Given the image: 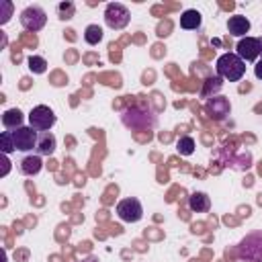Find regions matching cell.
Listing matches in <instances>:
<instances>
[{"label":"cell","instance_id":"obj_1","mask_svg":"<svg viewBox=\"0 0 262 262\" xmlns=\"http://www.w3.org/2000/svg\"><path fill=\"white\" fill-rule=\"evenodd\" d=\"M121 121L131 131H147V129H154L158 123L156 115L151 111L141 108V106H127L121 115Z\"/></svg>","mask_w":262,"mask_h":262},{"label":"cell","instance_id":"obj_2","mask_svg":"<svg viewBox=\"0 0 262 262\" xmlns=\"http://www.w3.org/2000/svg\"><path fill=\"white\" fill-rule=\"evenodd\" d=\"M215 68H217L219 78L229 80V82H237L246 74V61L237 53H223V55H219Z\"/></svg>","mask_w":262,"mask_h":262},{"label":"cell","instance_id":"obj_3","mask_svg":"<svg viewBox=\"0 0 262 262\" xmlns=\"http://www.w3.org/2000/svg\"><path fill=\"white\" fill-rule=\"evenodd\" d=\"M237 256L248 262H262V231L248 233L237 246Z\"/></svg>","mask_w":262,"mask_h":262},{"label":"cell","instance_id":"obj_4","mask_svg":"<svg viewBox=\"0 0 262 262\" xmlns=\"http://www.w3.org/2000/svg\"><path fill=\"white\" fill-rule=\"evenodd\" d=\"M129 20H131V12H129V8L125 4H121V2L106 4V8H104V23H106L108 29L121 31V29H125L129 25Z\"/></svg>","mask_w":262,"mask_h":262},{"label":"cell","instance_id":"obj_5","mask_svg":"<svg viewBox=\"0 0 262 262\" xmlns=\"http://www.w3.org/2000/svg\"><path fill=\"white\" fill-rule=\"evenodd\" d=\"M55 113L47 106V104H37V106H33L31 108V113H29V123H31V127L35 129V131H49L53 125H55Z\"/></svg>","mask_w":262,"mask_h":262},{"label":"cell","instance_id":"obj_6","mask_svg":"<svg viewBox=\"0 0 262 262\" xmlns=\"http://www.w3.org/2000/svg\"><path fill=\"white\" fill-rule=\"evenodd\" d=\"M20 25L23 29L31 31V33H37L45 27L47 23V12L41 8V6H27L23 12H20Z\"/></svg>","mask_w":262,"mask_h":262},{"label":"cell","instance_id":"obj_7","mask_svg":"<svg viewBox=\"0 0 262 262\" xmlns=\"http://www.w3.org/2000/svg\"><path fill=\"white\" fill-rule=\"evenodd\" d=\"M117 215L125 223H137L143 217V207H141L139 199L129 196V199H123L117 203Z\"/></svg>","mask_w":262,"mask_h":262},{"label":"cell","instance_id":"obj_8","mask_svg":"<svg viewBox=\"0 0 262 262\" xmlns=\"http://www.w3.org/2000/svg\"><path fill=\"white\" fill-rule=\"evenodd\" d=\"M260 51H262V39L258 37H242L235 45V53L244 59V61H256L260 57Z\"/></svg>","mask_w":262,"mask_h":262},{"label":"cell","instance_id":"obj_9","mask_svg":"<svg viewBox=\"0 0 262 262\" xmlns=\"http://www.w3.org/2000/svg\"><path fill=\"white\" fill-rule=\"evenodd\" d=\"M12 133V141H14V147L18 149V151H31V149H35V145H37V137H39V133L33 129V127H18V129H14V131H10Z\"/></svg>","mask_w":262,"mask_h":262},{"label":"cell","instance_id":"obj_10","mask_svg":"<svg viewBox=\"0 0 262 262\" xmlns=\"http://www.w3.org/2000/svg\"><path fill=\"white\" fill-rule=\"evenodd\" d=\"M205 108H207V115H209L211 119L221 121V119H225V117L229 115L231 104H229V100H227L225 96H211V98L207 100Z\"/></svg>","mask_w":262,"mask_h":262},{"label":"cell","instance_id":"obj_11","mask_svg":"<svg viewBox=\"0 0 262 262\" xmlns=\"http://www.w3.org/2000/svg\"><path fill=\"white\" fill-rule=\"evenodd\" d=\"M55 147H57V141H55V135H53L51 131H43V133H39V137H37V145H35L37 156H53Z\"/></svg>","mask_w":262,"mask_h":262},{"label":"cell","instance_id":"obj_12","mask_svg":"<svg viewBox=\"0 0 262 262\" xmlns=\"http://www.w3.org/2000/svg\"><path fill=\"white\" fill-rule=\"evenodd\" d=\"M227 31H229V35H233V37H246V33L250 31V20H248L244 14L229 16V20H227Z\"/></svg>","mask_w":262,"mask_h":262},{"label":"cell","instance_id":"obj_13","mask_svg":"<svg viewBox=\"0 0 262 262\" xmlns=\"http://www.w3.org/2000/svg\"><path fill=\"white\" fill-rule=\"evenodd\" d=\"M18 168H20V172L25 174V176H37L39 172H41V168H43V160H41V156H25L23 160H20V164H18Z\"/></svg>","mask_w":262,"mask_h":262},{"label":"cell","instance_id":"obj_14","mask_svg":"<svg viewBox=\"0 0 262 262\" xmlns=\"http://www.w3.org/2000/svg\"><path fill=\"white\" fill-rule=\"evenodd\" d=\"M201 12L199 10H194V8H188V10H184L182 14H180V27L182 29H186V31H194V29H199L201 27Z\"/></svg>","mask_w":262,"mask_h":262},{"label":"cell","instance_id":"obj_15","mask_svg":"<svg viewBox=\"0 0 262 262\" xmlns=\"http://www.w3.org/2000/svg\"><path fill=\"white\" fill-rule=\"evenodd\" d=\"M188 207H190V211H194V213H205V211H209V207H211V199H209L205 192H192V194L188 196Z\"/></svg>","mask_w":262,"mask_h":262},{"label":"cell","instance_id":"obj_16","mask_svg":"<svg viewBox=\"0 0 262 262\" xmlns=\"http://www.w3.org/2000/svg\"><path fill=\"white\" fill-rule=\"evenodd\" d=\"M2 125L8 129V131H14L18 127H23V113L18 108H8L4 111L2 115Z\"/></svg>","mask_w":262,"mask_h":262},{"label":"cell","instance_id":"obj_17","mask_svg":"<svg viewBox=\"0 0 262 262\" xmlns=\"http://www.w3.org/2000/svg\"><path fill=\"white\" fill-rule=\"evenodd\" d=\"M84 39L88 45H98L102 41V29L98 25H88L84 31Z\"/></svg>","mask_w":262,"mask_h":262},{"label":"cell","instance_id":"obj_18","mask_svg":"<svg viewBox=\"0 0 262 262\" xmlns=\"http://www.w3.org/2000/svg\"><path fill=\"white\" fill-rule=\"evenodd\" d=\"M176 149L180 156H190L194 151V139L190 135H182L178 141H176Z\"/></svg>","mask_w":262,"mask_h":262},{"label":"cell","instance_id":"obj_19","mask_svg":"<svg viewBox=\"0 0 262 262\" xmlns=\"http://www.w3.org/2000/svg\"><path fill=\"white\" fill-rule=\"evenodd\" d=\"M29 70L33 74H43L47 70V61L41 57V55H31L29 57Z\"/></svg>","mask_w":262,"mask_h":262},{"label":"cell","instance_id":"obj_20","mask_svg":"<svg viewBox=\"0 0 262 262\" xmlns=\"http://www.w3.org/2000/svg\"><path fill=\"white\" fill-rule=\"evenodd\" d=\"M0 143H2V151L8 156V154H12L16 147H14V141H12V133L10 131H2L0 133Z\"/></svg>","mask_w":262,"mask_h":262},{"label":"cell","instance_id":"obj_21","mask_svg":"<svg viewBox=\"0 0 262 262\" xmlns=\"http://www.w3.org/2000/svg\"><path fill=\"white\" fill-rule=\"evenodd\" d=\"M57 12H59V18H72V14H74V4L72 2H61L59 6H57Z\"/></svg>","mask_w":262,"mask_h":262},{"label":"cell","instance_id":"obj_22","mask_svg":"<svg viewBox=\"0 0 262 262\" xmlns=\"http://www.w3.org/2000/svg\"><path fill=\"white\" fill-rule=\"evenodd\" d=\"M209 88L219 90V88H221V80H219V78H209V80H207V86H205V90H203V96H207Z\"/></svg>","mask_w":262,"mask_h":262},{"label":"cell","instance_id":"obj_23","mask_svg":"<svg viewBox=\"0 0 262 262\" xmlns=\"http://www.w3.org/2000/svg\"><path fill=\"white\" fill-rule=\"evenodd\" d=\"M0 8H4V16L0 18V25H4V23H8V18H10L12 4H10V2H0Z\"/></svg>","mask_w":262,"mask_h":262},{"label":"cell","instance_id":"obj_24","mask_svg":"<svg viewBox=\"0 0 262 262\" xmlns=\"http://www.w3.org/2000/svg\"><path fill=\"white\" fill-rule=\"evenodd\" d=\"M254 74H256L258 80H262V59H258V63L254 66Z\"/></svg>","mask_w":262,"mask_h":262},{"label":"cell","instance_id":"obj_25","mask_svg":"<svg viewBox=\"0 0 262 262\" xmlns=\"http://www.w3.org/2000/svg\"><path fill=\"white\" fill-rule=\"evenodd\" d=\"M8 170H10V160H8V156L4 154V170H2V176H6Z\"/></svg>","mask_w":262,"mask_h":262},{"label":"cell","instance_id":"obj_26","mask_svg":"<svg viewBox=\"0 0 262 262\" xmlns=\"http://www.w3.org/2000/svg\"><path fill=\"white\" fill-rule=\"evenodd\" d=\"M82 262H98V258H96V256H88V258H84Z\"/></svg>","mask_w":262,"mask_h":262},{"label":"cell","instance_id":"obj_27","mask_svg":"<svg viewBox=\"0 0 262 262\" xmlns=\"http://www.w3.org/2000/svg\"><path fill=\"white\" fill-rule=\"evenodd\" d=\"M260 55H262V51H260Z\"/></svg>","mask_w":262,"mask_h":262}]
</instances>
